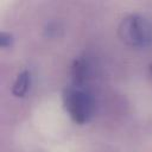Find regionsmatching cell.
Instances as JSON below:
<instances>
[{
    "instance_id": "1",
    "label": "cell",
    "mask_w": 152,
    "mask_h": 152,
    "mask_svg": "<svg viewBox=\"0 0 152 152\" xmlns=\"http://www.w3.org/2000/svg\"><path fill=\"white\" fill-rule=\"evenodd\" d=\"M62 99L65 112L75 124L84 125L91 120L95 113V99L86 86L65 87Z\"/></svg>"
},
{
    "instance_id": "2",
    "label": "cell",
    "mask_w": 152,
    "mask_h": 152,
    "mask_svg": "<svg viewBox=\"0 0 152 152\" xmlns=\"http://www.w3.org/2000/svg\"><path fill=\"white\" fill-rule=\"evenodd\" d=\"M118 36L128 46L145 48L152 43V25L144 15L131 13L119 23Z\"/></svg>"
},
{
    "instance_id": "3",
    "label": "cell",
    "mask_w": 152,
    "mask_h": 152,
    "mask_svg": "<svg viewBox=\"0 0 152 152\" xmlns=\"http://www.w3.org/2000/svg\"><path fill=\"white\" fill-rule=\"evenodd\" d=\"M90 75V66L86 58L78 57L74 59L71 64V77H72V84L76 86H84L87 80Z\"/></svg>"
},
{
    "instance_id": "4",
    "label": "cell",
    "mask_w": 152,
    "mask_h": 152,
    "mask_svg": "<svg viewBox=\"0 0 152 152\" xmlns=\"http://www.w3.org/2000/svg\"><path fill=\"white\" fill-rule=\"evenodd\" d=\"M30 86H31V72L30 70L25 69V70H21L13 84H12V94L17 97H24L26 95V93L30 89Z\"/></svg>"
},
{
    "instance_id": "5",
    "label": "cell",
    "mask_w": 152,
    "mask_h": 152,
    "mask_svg": "<svg viewBox=\"0 0 152 152\" xmlns=\"http://www.w3.org/2000/svg\"><path fill=\"white\" fill-rule=\"evenodd\" d=\"M13 44V34L7 32V31H1L0 32V46L2 49L10 48Z\"/></svg>"
},
{
    "instance_id": "6",
    "label": "cell",
    "mask_w": 152,
    "mask_h": 152,
    "mask_svg": "<svg viewBox=\"0 0 152 152\" xmlns=\"http://www.w3.org/2000/svg\"><path fill=\"white\" fill-rule=\"evenodd\" d=\"M150 71L152 72V64H150Z\"/></svg>"
}]
</instances>
